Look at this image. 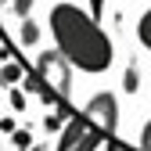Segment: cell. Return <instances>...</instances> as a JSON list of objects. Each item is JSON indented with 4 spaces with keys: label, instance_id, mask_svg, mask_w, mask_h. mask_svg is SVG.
<instances>
[{
    "label": "cell",
    "instance_id": "cell-4",
    "mask_svg": "<svg viewBox=\"0 0 151 151\" xmlns=\"http://www.w3.org/2000/svg\"><path fill=\"white\" fill-rule=\"evenodd\" d=\"M137 40H140V43L151 50V7L140 14V22H137Z\"/></svg>",
    "mask_w": 151,
    "mask_h": 151
},
{
    "label": "cell",
    "instance_id": "cell-5",
    "mask_svg": "<svg viewBox=\"0 0 151 151\" xmlns=\"http://www.w3.org/2000/svg\"><path fill=\"white\" fill-rule=\"evenodd\" d=\"M140 147L144 151H151V119L144 122V129H140Z\"/></svg>",
    "mask_w": 151,
    "mask_h": 151
},
{
    "label": "cell",
    "instance_id": "cell-3",
    "mask_svg": "<svg viewBox=\"0 0 151 151\" xmlns=\"http://www.w3.org/2000/svg\"><path fill=\"white\" fill-rule=\"evenodd\" d=\"M122 90L126 93H137L140 90V68L137 65H126V72H122Z\"/></svg>",
    "mask_w": 151,
    "mask_h": 151
},
{
    "label": "cell",
    "instance_id": "cell-1",
    "mask_svg": "<svg viewBox=\"0 0 151 151\" xmlns=\"http://www.w3.org/2000/svg\"><path fill=\"white\" fill-rule=\"evenodd\" d=\"M47 25H50V36H54V50H58L72 68L90 72V76L111 68V61H115L111 36L93 22L83 7L61 0V4L50 7Z\"/></svg>",
    "mask_w": 151,
    "mask_h": 151
},
{
    "label": "cell",
    "instance_id": "cell-2",
    "mask_svg": "<svg viewBox=\"0 0 151 151\" xmlns=\"http://www.w3.org/2000/svg\"><path fill=\"white\" fill-rule=\"evenodd\" d=\"M86 119L93 126H101L104 133H115L119 129V101H115V93H108V90L93 93L86 101Z\"/></svg>",
    "mask_w": 151,
    "mask_h": 151
}]
</instances>
